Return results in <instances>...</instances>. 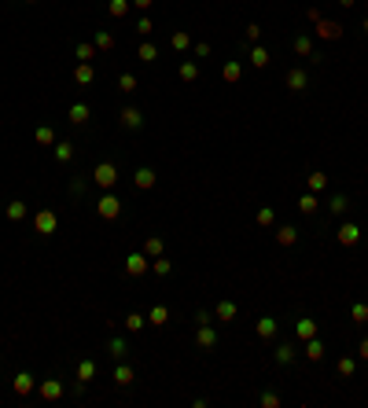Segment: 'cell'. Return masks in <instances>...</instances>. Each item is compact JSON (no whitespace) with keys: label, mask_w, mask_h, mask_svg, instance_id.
<instances>
[{"label":"cell","mask_w":368,"mask_h":408,"mask_svg":"<svg viewBox=\"0 0 368 408\" xmlns=\"http://www.w3.org/2000/svg\"><path fill=\"white\" fill-rule=\"evenodd\" d=\"M92 180H96V187H107V192H111V187L118 184V169H114V162H100V166H96V173H92Z\"/></svg>","instance_id":"cell-1"},{"label":"cell","mask_w":368,"mask_h":408,"mask_svg":"<svg viewBox=\"0 0 368 408\" xmlns=\"http://www.w3.org/2000/svg\"><path fill=\"white\" fill-rule=\"evenodd\" d=\"M96 213L103 217V221H114V217L121 213V202H118V195H111V192H107L103 199H96Z\"/></svg>","instance_id":"cell-2"},{"label":"cell","mask_w":368,"mask_h":408,"mask_svg":"<svg viewBox=\"0 0 368 408\" xmlns=\"http://www.w3.org/2000/svg\"><path fill=\"white\" fill-rule=\"evenodd\" d=\"M34 228H37V235H55V228H59V217H55L52 210H37V217H34Z\"/></svg>","instance_id":"cell-3"},{"label":"cell","mask_w":368,"mask_h":408,"mask_svg":"<svg viewBox=\"0 0 368 408\" xmlns=\"http://www.w3.org/2000/svg\"><path fill=\"white\" fill-rule=\"evenodd\" d=\"M37 394H41L44 401H59V397H63V383H59V379H44V383L37 386Z\"/></svg>","instance_id":"cell-4"},{"label":"cell","mask_w":368,"mask_h":408,"mask_svg":"<svg viewBox=\"0 0 368 408\" xmlns=\"http://www.w3.org/2000/svg\"><path fill=\"white\" fill-rule=\"evenodd\" d=\"M195 342H199V350H213V346H218V331H213L210 324H199V335H195Z\"/></svg>","instance_id":"cell-5"},{"label":"cell","mask_w":368,"mask_h":408,"mask_svg":"<svg viewBox=\"0 0 368 408\" xmlns=\"http://www.w3.org/2000/svg\"><path fill=\"white\" fill-rule=\"evenodd\" d=\"M339 243H343V246H357V243H361V228H357L354 221H346V225L339 228Z\"/></svg>","instance_id":"cell-6"},{"label":"cell","mask_w":368,"mask_h":408,"mask_svg":"<svg viewBox=\"0 0 368 408\" xmlns=\"http://www.w3.org/2000/svg\"><path fill=\"white\" fill-rule=\"evenodd\" d=\"M147 269H151V265H147V254H129V258H126V272H129V276H144Z\"/></svg>","instance_id":"cell-7"},{"label":"cell","mask_w":368,"mask_h":408,"mask_svg":"<svg viewBox=\"0 0 368 408\" xmlns=\"http://www.w3.org/2000/svg\"><path fill=\"white\" fill-rule=\"evenodd\" d=\"M317 37H324V41H339V37H343V26H339V22H324V19H317Z\"/></svg>","instance_id":"cell-8"},{"label":"cell","mask_w":368,"mask_h":408,"mask_svg":"<svg viewBox=\"0 0 368 408\" xmlns=\"http://www.w3.org/2000/svg\"><path fill=\"white\" fill-rule=\"evenodd\" d=\"M92 379H96V360H92V357L78 360V383H81V386H88Z\"/></svg>","instance_id":"cell-9"},{"label":"cell","mask_w":368,"mask_h":408,"mask_svg":"<svg viewBox=\"0 0 368 408\" xmlns=\"http://www.w3.org/2000/svg\"><path fill=\"white\" fill-rule=\"evenodd\" d=\"M133 180H136V187H140V192H151V187H155V169L140 166V169L133 173Z\"/></svg>","instance_id":"cell-10"},{"label":"cell","mask_w":368,"mask_h":408,"mask_svg":"<svg viewBox=\"0 0 368 408\" xmlns=\"http://www.w3.org/2000/svg\"><path fill=\"white\" fill-rule=\"evenodd\" d=\"M305 85H310V77H305V70H287V88L291 92H305Z\"/></svg>","instance_id":"cell-11"},{"label":"cell","mask_w":368,"mask_h":408,"mask_svg":"<svg viewBox=\"0 0 368 408\" xmlns=\"http://www.w3.org/2000/svg\"><path fill=\"white\" fill-rule=\"evenodd\" d=\"M34 390H37V383H34V375H29V371H19V375H15V394H34Z\"/></svg>","instance_id":"cell-12"},{"label":"cell","mask_w":368,"mask_h":408,"mask_svg":"<svg viewBox=\"0 0 368 408\" xmlns=\"http://www.w3.org/2000/svg\"><path fill=\"white\" fill-rule=\"evenodd\" d=\"M313 335H317V324H313L310 317H302V320L295 324V338H302V342H310Z\"/></svg>","instance_id":"cell-13"},{"label":"cell","mask_w":368,"mask_h":408,"mask_svg":"<svg viewBox=\"0 0 368 408\" xmlns=\"http://www.w3.org/2000/svg\"><path fill=\"white\" fill-rule=\"evenodd\" d=\"M295 52H298L302 59H313V62H320V55H313V41L305 37V34H302V37H295Z\"/></svg>","instance_id":"cell-14"},{"label":"cell","mask_w":368,"mask_h":408,"mask_svg":"<svg viewBox=\"0 0 368 408\" xmlns=\"http://www.w3.org/2000/svg\"><path fill=\"white\" fill-rule=\"evenodd\" d=\"M121 125H126V129H140V125H144V114L136 111V107H126V111H121Z\"/></svg>","instance_id":"cell-15"},{"label":"cell","mask_w":368,"mask_h":408,"mask_svg":"<svg viewBox=\"0 0 368 408\" xmlns=\"http://www.w3.org/2000/svg\"><path fill=\"white\" fill-rule=\"evenodd\" d=\"M213 317H218L221 324H232V320H236V302H218V309H213Z\"/></svg>","instance_id":"cell-16"},{"label":"cell","mask_w":368,"mask_h":408,"mask_svg":"<svg viewBox=\"0 0 368 408\" xmlns=\"http://www.w3.org/2000/svg\"><path fill=\"white\" fill-rule=\"evenodd\" d=\"M258 338H276V320L272 317H262V320H258Z\"/></svg>","instance_id":"cell-17"},{"label":"cell","mask_w":368,"mask_h":408,"mask_svg":"<svg viewBox=\"0 0 368 408\" xmlns=\"http://www.w3.org/2000/svg\"><path fill=\"white\" fill-rule=\"evenodd\" d=\"M320 357H324V342L313 335L310 342H305V360H320Z\"/></svg>","instance_id":"cell-18"},{"label":"cell","mask_w":368,"mask_h":408,"mask_svg":"<svg viewBox=\"0 0 368 408\" xmlns=\"http://www.w3.org/2000/svg\"><path fill=\"white\" fill-rule=\"evenodd\" d=\"M67 118H70L74 125H85V121H88V103H74Z\"/></svg>","instance_id":"cell-19"},{"label":"cell","mask_w":368,"mask_h":408,"mask_svg":"<svg viewBox=\"0 0 368 408\" xmlns=\"http://www.w3.org/2000/svg\"><path fill=\"white\" fill-rule=\"evenodd\" d=\"M239 74H243V62H236V59H232V62H225V70H221V77H225L228 85L239 81Z\"/></svg>","instance_id":"cell-20"},{"label":"cell","mask_w":368,"mask_h":408,"mask_svg":"<svg viewBox=\"0 0 368 408\" xmlns=\"http://www.w3.org/2000/svg\"><path fill=\"white\" fill-rule=\"evenodd\" d=\"M147 320L155 324V327H166V320H170V309H166V305H155V309L147 312Z\"/></svg>","instance_id":"cell-21"},{"label":"cell","mask_w":368,"mask_h":408,"mask_svg":"<svg viewBox=\"0 0 368 408\" xmlns=\"http://www.w3.org/2000/svg\"><path fill=\"white\" fill-rule=\"evenodd\" d=\"M92 77H96V70H92V62H81V67L74 70V81H78V85H88Z\"/></svg>","instance_id":"cell-22"},{"label":"cell","mask_w":368,"mask_h":408,"mask_svg":"<svg viewBox=\"0 0 368 408\" xmlns=\"http://www.w3.org/2000/svg\"><path fill=\"white\" fill-rule=\"evenodd\" d=\"M107 350H111V357H114V360H121V357L129 353V350H126V342H121L118 335H111V338H107Z\"/></svg>","instance_id":"cell-23"},{"label":"cell","mask_w":368,"mask_h":408,"mask_svg":"<svg viewBox=\"0 0 368 408\" xmlns=\"http://www.w3.org/2000/svg\"><path fill=\"white\" fill-rule=\"evenodd\" d=\"M298 239V232L295 228H291V225H284L280 232H276V243H280V246H291V243H295Z\"/></svg>","instance_id":"cell-24"},{"label":"cell","mask_w":368,"mask_h":408,"mask_svg":"<svg viewBox=\"0 0 368 408\" xmlns=\"http://www.w3.org/2000/svg\"><path fill=\"white\" fill-rule=\"evenodd\" d=\"M114 383H118V386H129V383H133V368H129V364H118V368H114Z\"/></svg>","instance_id":"cell-25"},{"label":"cell","mask_w":368,"mask_h":408,"mask_svg":"<svg viewBox=\"0 0 368 408\" xmlns=\"http://www.w3.org/2000/svg\"><path fill=\"white\" fill-rule=\"evenodd\" d=\"M107 11H111V19H126L129 0H111V4H107Z\"/></svg>","instance_id":"cell-26"},{"label":"cell","mask_w":368,"mask_h":408,"mask_svg":"<svg viewBox=\"0 0 368 408\" xmlns=\"http://www.w3.org/2000/svg\"><path fill=\"white\" fill-rule=\"evenodd\" d=\"M177 74H180V81H195V77H199V67L188 59V62H180V70H177Z\"/></svg>","instance_id":"cell-27"},{"label":"cell","mask_w":368,"mask_h":408,"mask_svg":"<svg viewBox=\"0 0 368 408\" xmlns=\"http://www.w3.org/2000/svg\"><path fill=\"white\" fill-rule=\"evenodd\" d=\"M144 254L147 258H162V239H159V235H151V239L144 243Z\"/></svg>","instance_id":"cell-28"},{"label":"cell","mask_w":368,"mask_h":408,"mask_svg":"<svg viewBox=\"0 0 368 408\" xmlns=\"http://www.w3.org/2000/svg\"><path fill=\"white\" fill-rule=\"evenodd\" d=\"M136 55H140V62H155V59H159V48H155V44H147V41H144V44H140V52H136Z\"/></svg>","instance_id":"cell-29"},{"label":"cell","mask_w":368,"mask_h":408,"mask_svg":"<svg viewBox=\"0 0 368 408\" xmlns=\"http://www.w3.org/2000/svg\"><path fill=\"white\" fill-rule=\"evenodd\" d=\"M26 217V202H8V221H22Z\"/></svg>","instance_id":"cell-30"},{"label":"cell","mask_w":368,"mask_h":408,"mask_svg":"<svg viewBox=\"0 0 368 408\" xmlns=\"http://www.w3.org/2000/svg\"><path fill=\"white\" fill-rule=\"evenodd\" d=\"M295 360V346H276V364H291Z\"/></svg>","instance_id":"cell-31"},{"label":"cell","mask_w":368,"mask_h":408,"mask_svg":"<svg viewBox=\"0 0 368 408\" xmlns=\"http://www.w3.org/2000/svg\"><path fill=\"white\" fill-rule=\"evenodd\" d=\"M96 48H100V52H111V48H114V37L107 34V29H100V34H96Z\"/></svg>","instance_id":"cell-32"},{"label":"cell","mask_w":368,"mask_h":408,"mask_svg":"<svg viewBox=\"0 0 368 408\" xmlns=\"http://www.w3.org/2000/svg\"><path fill=\"white\" fill-rule=\"evenodd\" d=\"M354 368H357V357H343V360H339V375H343V379H350Z\"/></svg>","instance_id":"cell-33"},{"label":"cell","mask_w":368,"mask_h":408,"mask_svg":"<svg viewBox=\"0 0 368 408\" xmlns=\"http://www.w3.org/2000/svg\"><path fill=\"white\" fill-rule=\"evenodd\" d=\"M55 159L59 162H70L74 159V144H70V140H67V144H55Z\"/></svg>","instance_id":"cell-34"},{"label":"cell","mask_w":368,"mask_h":408,"mask_svg":"<svg viewBox=\"0 0 368 408\" xmlns=\"http://www.w3.org/2000/svg\"><path fill=\"white\" fill-rule=\"evenodd\" d=\"M37 144H44V147L55 144V133L48 129V125H37Z\"/></svg>","instance_id":"cell-35"},{"label":"cell","mask_w":368,"mask_h":408,"mask_svg":"<svg viewBox=\"0 0 368 408\" xmlns=\"http://www.w3.org/2000/svg\"><path fill=\"white\" fill-rule=\"evenodd\" d=\"M170 44H173V48H177V52H184V48H188V44H192V37H188V34H184V29H177V34H173V41H170Z\"/></svg>","instance_id":"cell-36"},{"label":"cell","mask_w":368,"mask_h":408,"mask_svg":"<svg viewBox=\"0 0 368 408\" xmlns=\"http://www.w3.org/2000/svg\"><path fill=\"white\" fill-rule=\"evenodd\" d=\"M350 317H354L357 324H368V305H364V302H357L354 309H350Z\"/></svg>","instance_id":"cell-37"},{"label":"cell","mask_w":368,"mask_h":408,"mask_svg":"<svg viewBox=\"0 0 368 408\" xmlns=\"http://www.w3.org/2000/svg\"><path fill=\"white\" fill-rule=\"evenodd\" d=\"M151 269H155V276H170V269H173V265L166 261V258H155V261H151Z\"/></svg>","instance_id":"cell-38"},{"label":"cell","mask_w":368,"mask_h":408,"mask_svg":"<svg viewBox=\"0 0 368 408\" xmlns=\"http://www.w3.org/2000/svg\"><path fill=\"white\" fill-rule=\"evenodd\" d=\"M140 327H144V317L140 312H129L126 317V331H140Z\"/></svg>","instance_id":"cell-39"},{"label":"cell","mask_w":368,"mask_h":408,"mask_svg":"<svg viewBox=\"0 0 368 408\" xmlns=\"http://www.w3.org/2000/svg\"><path fill=\"white\" fill-rule=\"evenodd\" d=\"M92 55H96V44H78V59L81 62H92Z\"/></svg>","instance_id":"cell-40"},{"label":"cell","mask_w":368,"mask_h":408,"mask_svg":"<svg viewBox=\"0 0 368 408\" xmlns=\"http://www.w3.org/2000/svg\"><path fill=\"white\" fill-rule=\"evenodd\" d=\"M251 62H254V67H265V62H269V52H265V48H251Z\"/></svg>","instance_id":"cell-41"},{"label":"cell","mask_w":368,"mask_h":408,"mask_svg":"<svg viewBox=\"0 0 368 408\" xmlns=\"http://www.w3.org/2000/svg\"><path fill=\"white\" fill-rule=\"evenodd\" d=\"M310 187H313V192H324V187H328V177H324V173H310Z\"/></svg>","instance_id":"cell-42"},{"label":"cell","mask_w":368,"mask_h":408,"mask_svg":"<svg viewBox=\"0 0 368 408\" xmlns=\"http://www.w3.org/2000/svg\"><path fill=\"white\" fill-rule=\"evenodd\" d=\"M118 88H121V92H133V88H136V77H133V74H121V77H118Z\"/></svg>","instance_id":"cell-43"},{"label":"cell","mask_w":368,"mask_h":408,"mask_svg":"<svg viewBox=\"0 0 368 408\" xmlns=\"http://www.w3.org/2000/svg\"><path fill=\"white\" fill-rule=\"evenodd\" d=\"M298 206H302V213H317V199H313V195H302Z\"/></svg>","instance_id":"cell-44"},{"label":"cell","mask_w":368,"mask_h":408,"mask_svg":"<svg viewBox=\"0 0 368 408\" xmlns=\"http://www.w3.org/2000/svg\"><path fill=\"white\" fill-rule=\"evenodd\" d=\"M272 221H276V213H272L269 206H262V210H258V225H265V228H269Z\"/></svg>","instance_id":"cell-45"},{"label":"cell","mask_w":368,"mask_h":408,"mask_svg":"<svg viewBox=\"0 0 368 408\" xmlns=\"http://www.w3.org/2000/svg\"><path fill=\"white\" fill-rule=\"evenodd\" d=\"M346 210V195H331V213H343Z\"/></svg>","instance_id":"cell-46"},{"label":"cell","mask_w":368,"mask_h":408,"mask_svg":"<svg viewBox=\"0 0 368 408\" xmlns=\"http://www.w3.org/2000/svg\"><path fill=\"white\" fill-rule=\"evenodd\" d=\"M151 29H155V26H151V19H140V22H136V34H140V37H151Z\"/></svg>","instance_id":"cell-47"},{"label":"cell","mask_w":368,"mask_h":408,"mask_svg":"<svg viewBox=\"0 0 368 408\" xmlns=\"http://www.w3.org/2000/svg\"><path fill=\"white\" fill-rule=\"evenodd\" d=\"M262 404H265V408H276V404H280V397H276V394H262Z\"/></svg>","instance_id":"cell-48"},{"label":"cell","mask_w":368,"mask_h":408,"mask_svg":"<svg viewBox=\"0 0 368 408\" xmlns=\"http://www.w3.org/2000/svg\"><path fill=\"white\" fill-rule=\"evenodd\" d=\"M357 357H361V360H368V335L361 338V350H357Z\"/></svg>","instance_id":"cell-49"},{"label":"cell","mask_w":368,"mask_h":408,"mask_svg":"<svg viewBox=\"0 0 368 408\" xmlns=\"http://www.w3.org/2000/svg\"><path fill=\"white\" fill-rule=\"evenodd\" d=\"M133 4H136V8H144V11H147L151 4H155V0H133Z\"/></svg>","instance_id":"cell-50"},{"label":"cell","mask_w":368,"mask_h":408,"mask_svg":"<svg viewBox=\"0 0 368 408\" xmlns=\"http://www.w3.org/2000/svg\"><path fill=\"white\" fill-rule=\"evenodd\" d=\"M339 4H343V8H354V0H339Z\"/></svg>","instance_id":"cell-51"},{"label":"cell","mask_w":368,"mask_h":408,"mask_svg":"<svg viewBox=\"0 0 368 408\" xmlns=\"http://www.w3.org/2000/svg\"><path fill=\"white\" fill-rule=\"evenodd\" d=\"M364 34H368V19H364Z\"/></svg>","instance_id":"cell-52"},{"label":"cell","mask_w":368,"mask_h":408,"mask_svg":"<svg viewBox=\"0 0 368 408\" xmlns=\"http://www.w3.org/2000/svg\"><path fill=\"white\" fill-rule=\"evenodd\" d=\"M26 4H37V0H26Z\"/></svg>","instance_id":"cell-53"}]
</instances>
